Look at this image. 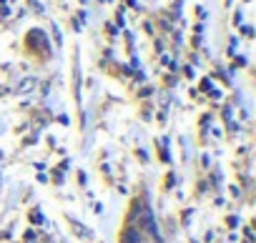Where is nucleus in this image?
<instances>
[{
	"label": "nucleus",
	"mask_w": 256,
	"mask_h": 243,
	"mask_svg": "<svg viewBox=\"0 0 256 243\" xmlns=\"http://www.w3.org/2000/svg\"><path fill=\"white\" fill-rule=\"evenodd\" d=\"M30 88H35V78H25V80H23V83H20L15 91H18V93H28Z\"/></svg>",
	"instance_id": "nucleus-1"
},
{
	"label": "nucleus",
	"mask_w": 256,
	"mask_h": 243,
	"mask_svg": "<svg viewBox=\"0 0 256 243\" xmlns=\"http://www.w3.org/2000/svg\"><path fill=\"white\" fill-rule=\"evenodd\" d=\"M73 231H76V233H81V236H91V231H88L86 226H81V223H73Z\"/></svg>",
	"instance_id": "nucleus-2"
}]
</instances>
